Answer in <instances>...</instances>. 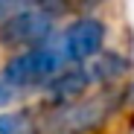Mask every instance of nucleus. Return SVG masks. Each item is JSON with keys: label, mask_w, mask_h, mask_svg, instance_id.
<instances>
[{"label": "nucleus", "mask_w": 134, "mask_h": 134, "mask_svg": "<svg viewBox=\"0 0 134 134\" xmlns=\"http://www.w3.org/2000/svg\"><path fill=\"white\" fill-rule=\"evenodd\" d=\"M67 58L55 41V32L32 50L18 53L3 70H0V108L18 102L20 96L32 93L35 87H47L58 73L67 70Z\"/></svg>", "instance_id": "nucleus-1"}, {"label": "nucleus", "mask_w": 134, "mask_h": 134, "mask_svg": "<svg viewBox=\"0 0 134 134\" xmlns=\"http://www.w3.org/2000/svg\"><path fill=\"white\" fill-rule=\"evenodd\" d=\"M125 102V91L108 87V93L99 96H82L73 102H55L41 111H32L35 134H87L99 128L114 111Z\"/></svg>", "instance_id": "nucleus-2"}, {"label": "nucleus", "mask_w": 134, "mask_h": 134, "mask_svg": "<svg viewBox=\"0 0 134 134\" xmlns=\"http://www.w3.org/2000/svg\"><path fill=\"white\" fill-rule=\"evenodd\" d=\"M55 32V12L44 6H24L0 18V44L9 50H32Z\"/></svg>", "instance_id": "nucleus-3"}, {"label": "nucleus", "mask_w": 134, "mask_h": 134, "mask_svg": "<svg viewBox=\"0 0 134 134\" xmlns=\"http://www.w3.org/2000/svg\"><path fill=\"white\" fill-rule=\"evenodd\" d=\"M55 41H58L64 58L70 61V67H76L82 61H91L99 55L102 41H105V26L93 18H79L67 29L55 32Z\"/></svg>", "instance_id": "nucleus-4"}, {"label": "nucleus", "mask_w": 134, "mask_h": 134, "mask_svg": "<svg viewBox=\"0 0 134 134\" xmlns=\"http://www.w3.org/2000/svg\"><path fill=\"white\" fill-rule=\"evenodd\" d=\"M0 134H35V117L29 111H6L0 114Z\"/></svg>", "instance_id": "nucleus-5"}, {"label": "nucleus", "mask_w": 134, "mask_h": 134, "mask_svg": "<svg viewBox=\"0 0 134 134\" xmlns=\"http://www.w3.org/2000/svg\"><path fill=\"white\" fill-rule=\"evenodd\" d=\"M24 6H41V0H0V15H9Z\"/></svg>", "instance_id": "nucleus-6"}]
</instances>
